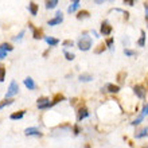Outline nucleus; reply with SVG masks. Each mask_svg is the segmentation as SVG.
<instances>
[{"label":"nucleus","instance_id":"1","mask_svg":"<svg viewBox=\"0 0 148 148\" xmlns=\"http://www.w3.org/2000/svg\"><path fill=\"white\" fill-rule=\"evenodd\" d=\"M92 45H93V39L90 38L89 35H84L78 39L77 46L81 51H89L92 49Z\"/></svg>","mask_w":148,"mask_h":148},{"label":"nucleus","instance_id":"2","mask_svg":"<svg viewBox=\"0 0 148 148\" xmlns=\"http://www.w3.org/2000/svg\"><path fill=\"white\" fill-rule=\"evenodd\" d=\"M18 93H19V85L16 84V81H11V84L8 86L7 93H5V98L10 100V97H14V96H16Z\"/></svg>","mask_w":148,"mask_h":148},{"label":"nucleus","instance_id":"3","mask_svg":"<svg viewBox=\"0 0 148 148\" xmlns=\"http://www.w3.org/2000/svg\"><path fill=\"white\" fill-rule=\"evenodd\" d=\"M112 26L109 24V22L108 20H104L101 23V27H100V34L101 35H104V36H108V35H110L112 34Z\"/></svg>","mask_w":148,"mask_h":148},{"label":"nucleus","instance_id":"4","mask_svg":"<svg viewBox=\"0 0 148 148\" xmlns=\"http://www.w3.org/2000/svg\"><path fill=\"white\" fill-rule=\"evenodd\" d=\"M133 93L136 94L140 100H144L145 94H147V90H145V88L143 85H135L133 86Z\"/></svg>","mask_w":148,"mask_h":148},{"label":"nucleus","instance_id":"5","mask_svg":"<svg viewBox=\"0 0 148 148\" xmlns=\"http://www.w3.org/2000/svg\"><path fill=\"white\" fill-rule=\"evenodd\" d=\"M89 116H90V113H89V110H88V108H86V106H81L77 112V121L79 123V121L88 119Z\"/></svg>","mask_w":148,"mask_h":148},{"label":"nucleus","instance_id":"6","mask_svg":"<svg viewBox=\"0 0 148 148\" xmlns=\"http://www.w3.org/2000/svg\"><path fill=\"white\" fill-rule=\"evenodd\" d=\"M145 116H148V104H144V106H143V109H141V113H140V116L137 117V119H135V120L131 123L132 125H139L143 121V119H144Z\"/></svg>","mask_w":148,"mask_h":148},{"label":"nucleus","instance_id":"7","mask_svg":"<svg viewBox=\"0 0 148 148\" xmlns=\"http://www.w3.org/2000/svg\"><path fill=\"white\" fill-rule=\"evenodd\" d=\"M62 22H63V15H62V12L61 11H58L53 19H50L49 22H47V24H49V26H57V24H61Z\"/></svg>","mask_w":148,"mask_h":148},{"label":"nucleus","instance_id":"8","mask_svg":"<svg viewBox=\"0 0 148 148\" xmlns=\"http://www.w3.org/2000/svg\"><path fill=\"white\" fill-rule=\"evenodd\" d=\"M24 135H26V136H38V137L43 136V133H40V131H39L38 128H35V127L26 128L24 129Z\"/></svg>","mask_w":148,"mask_h":148},{"label":"nucleus","instance_id":"9","mask_svg":"<svg viewBox=\"0 0 148 148\" xmlns=\"http://www.w3.org/2000/svg\"><path fill=\"white\" fill-rule=\"evenodd\" d=\"M101 92H109V93H119L120 92V86L114 85V84H106L105 88H102Z\"/></svg>","mask_w":148,"mask_h":148},{"label":"nucleus","instance_id":"10","mask_svg":"<svg viewBox=\"0 0 148 148\" xmlns=\"http://www.w3.org/2000/svg\"><path fill=\"white\" fill-rule=\"evenodd\" d=\"M23 84H24V86H26L28 90H35L36 89V84H35V81H34L31 77L26 78V79L23 81Z\"/></svg>","mask_w":148,"mask_h":148},{"label":"nucleus","instance_id":"11","mask_svg":"<svg viewBox=\"0 0 148 148\" xmlns=\"http://www.w3.org/2000/svg\"><path fill=\"white\" fill-rule=\"evenodd\" d=\"M79 4H81V1H79V0H74V1H71V4L69 5V8H67V12H69V14L75 12L78 8H79Z\"/></svg>","mask_w":148,"mask_h":148},{"label":"nucleus","instance_id":"12","mask_svg":"<svg viewBox=\"0 0 148 148\" xmlns=\"http://www.w3.org/2000/svg\"><path fill=\"white\" fill-rule=\"evenodd\" d=\"M28 27L32 30V36H34V39H40L42 38V30H40V28H34L31 23H28Z\"/></svg>","mask_w":148,"mask_h":148},{"label":"nucleus","instance_id":"13","mask_svg":"<svg viewBox=\"0 0 148 148\" xmlns=\"http://www.w3.org/2000/svg\"><path fill=\"white\" fill-rule=\"evenodd\" d=\"M27 8H28V11H30V14H31L32 16H35L36 14H38V4L34 3V1H30Z\"/></svg>","mask_w":148,"mask_h":148},{"label":"nucleus","instance_id":"14","mask_svg":"<svg viewBox=\"0 0 148 148\" xmlns=\"http://www.w3.org/2000/svg\"><path fill=\"white\" fill-rule=\"evenodd\" d=\"M148 136V127H144L143 129H140L139 132L135 133V137L136 139H144V137Z\"/></svg>","mask_w":148,"mask_h":148},{"label":"nucleus","instance_id":"15","mask_svg":"<svg viewBox=\"0 0 148 148\" xmlns=\"http://www.w3.org/2000/svg\"><path fill=\"white\" fill-rule=\"evenodd\" d=\"M45 40H46V43L50 47H54V46H57V45L59 43V39L53 38V36H45Z\"/></svg>","mask_w":148,"mask_h":148},{"label":"nucleus","instance_id":"16","mask_svg":"<svg viewBox=\"0 0 148 148\" xmlns=\"http://www.w3.org/2000/svg\"><path fill=\"white\" fill-rule=\"evenodd\" d=\"M78 79H79L81 82H90L92 79H93V75L89 74V73H82V74H79Z\"/></svg>","mask_w":148,"mask_h":148},{"label":"nucleus","instance_id":"17","mask_svg":"<svg viewBox=\"0 0 148 148\" xmlns=\"http://www.w3.org/2000/svg\"><path fill=\"white\" fill-rule=\"evenodd\" d=\"M24 113H26V110H19V112H16V113H12L11 116H10V119L11 120H20V119L24 117Z\"/></svg>","mask_w":148,"mask_h":148},{"label":"nucleus","instance_id":"18","mask_svg":"<svg viewBox=\"0 0 148 148\" xmlns=\"http://www.w3.org/2000/svg\"><path fill=\"white\" fill-rule=\"evenodd\" d=\"M58 4H59L58 0H47L46 1V8L47 10H53V8H55Z\"/></svg>","mask_w":148,"mask_h":148},{"label":"nucleus","instance_id":"19","mask_svg":"<svg viewBox=\"0 0 148 148\" xmlns=\"http://www.w3.org/2000/svg\"><path fill=\"white\" fill-rule=\"evenodd\" d=\"M140 34H141V36H140V39L137 40V45H139L140 47H144L145 46V38H147V36H145V31L144 30H141Z\"/></svg>","mask_w":148,"mask_h":148},{"label":"nucleus","instance_id":"20","mask_svg":"<svg viewBox=\"0 0 148 148\" xmlns=\"http://www.w3.org/2000/svg\"><path fill=\"white\" fill-rule=\"evenodd\" d=\"M89 16H90V15H89V12L84 10V11H79V12H78L77 19H78V20H82V19H86V18H89Z\"/></svg>","mask_w":148,"mask_h":148},{"label":"nucleus","instance_id":"21","mask_svg":"<svg viewBox=\"0 0 148 148\" xmlns=\"http://www.w3.org/2000/svg\"><path fill=\"white\" fill-rule=\"evenodd\" d=\"M0 47H1L4 51H7V53H8V51H12V50H14V47H12L11 43H7V42L1 43V45H0Z\"/></svg>","mask_w":148,"mask_h":148},{"label":"nucleus","instance_id":"22","mask_svg":"<svg viewBox=\"0 0 148 148\" xmlns=\"http://www.w3.org/2000/svg\"><path fill=\"white\" fill-rule=\"evenodd\" d=\"M50 102V98L49 97H40V98H38V106H42V105H46V104H49Z\"/></svg>","mask_w":148,"mask_h":148},{"label":"nucleus","instance_id":"23","mask_svg":"<svg viewBox=\"0 0 148 148\" xmlns=\"http://www.w3.org/2000/svg\"><path fill=\"white\" fill-rule=\"evenodd\" d=\"M24 34H26V31H24V30H22V31H20L19 34H18V35H16V36H14V38H12V40H14V42H20V40L23 39Z\"/></svg>","mask_w":148,"mask_h":148},{"label":"nucleus","instance_id":"24","mask_svg":"<svg viewBox=\"0 0 148 148\" xmlns=\"http://www.w3.org/2000/svg\"><path fill=\"white\" fill-rule=\"evenodd\" d=\"M11 104H14V100H3V101L0 102V109H3V108H5V106L8 105H11Z\"/></svg>","mask_w":148,"mask_h":148},{"label":"nucleus","instance_id":"25","mask_svg":"<svg viewBox=\"0 0 148 148\" xmlns=\"http://www.w3.org/2000/svg\"><path fill=\"white\" fill-rule=\"evenodd\" d=\"M63 55H65V58H66L67 61H73V59L75 58V55H74L73 53H69L67 50H63Z\"/></svg>","mask_w":148,"mask_h":148},{"label":"nucleus","instance_id":"26","mask_svg":"<svg viewBox=\"0 0 148 148\" xmlns=\"http://www.w3.org/2000/svg\"><path fill=\"white\" fill-rule=\"evenodd\" d=\"M113 43H114V39L113 38H109L105 40V46L106 49H109V50H113Z\"/></svg>","mask_w":148,"mask_h":148},{"label":"nucleus","instance_id":"27","mask_svg":"<svg viewBox=\"0 0 148 148\" xmlns=\"http://www.w3.org/2000/svg\"><path fill=\"white\" fill-rule=\"evenodd\" d=\"M59 101H65V96H62V94H57V96H55V98L53 100L54 105H57Z\"/></svg>","mask_w":148,"mask_h":148},{"label":"nucleus","instance_id":"28","mask_svg":"<svg viewBox=\"0 0 148 148\" xmlns=\"http://www.w3.org/2000/svg\"><path fill=\"white\" fill-rule=\"evenodd\" d=\"M124 54L127 55V57H135V55H136V51L131 50V49H124Z\"/></svg>","mask_w":148,"mask_h":148},{"label":"nucleus","instance_id":"29","mask_svg":"<svg viewBox=\"0 0 148 148\" xmlns=\"http://www.w3.org/2000/svg\"><path fill=\"white\" fill-rule=\"evenodd\" d=\"M62 46L63 47H73L74 46V42L70 40V39H66V40H63L62 42Z\"/></svg>","mask_w":148,"mask_h":148},{"label":"nucleus","instance_id":"30","mask_svg":"<svg viewBox=\"0 0 148 148\" xmlns=\"http://www.w3.org/2000/svg\"><path fill=\"white\" fill-rule=\"evenodd\" d=\"M5 73H7L5 67L1 66V69H0V82H3V81H4V78H5Z\"/></svg>","mask_w":148,"mask_h":148},{"label":"nucleus","instance_id":"31","mask_svg":"<svg viewBox=\"0 0 148 148\" xmlns=\"http://www.w3.org/2000/svg\"><path fill=\"white\" fill-rule=\"evenodd\" d=\"M73 133H74V136H78L79 133H81V128H79V125L75 124L73 127Z\"/></svg>","mask_w":148,"mask_h":148},{"label":"nucleus","instance_id":"32","mask_svg":"<svg viewBox=\"0 0 148 148\" xmlns=\"http://www.w3.org/2000/svg\"><path fill=\"white\" fill-rule=\"evenodd\" d=\"M105 47H106L105 45H100L97 50H94V53H96V54H101L102 51H105Z\"/></svg>","mask_w":148,"mask_h":148},{"label":"nucleus","instance_id":"33","mask_svg":"<svg viewBox=\"0 0 148 148\" xmlns=\"http://www.w3.org/2000/svg\"><path fill=\"white\" fill-rule=\"evenodd\" d=\"M123 45H124V49H128V46H129V38L128 36L123 38Z\"/></svg>","mask_w":148,"mask_h":148},{"label":"nucleus","instance_id":"34","mask_svg":"<svg viewBox=\"0 0 148 148\" xmlns=\"http://www.w3.org/2000/svg\"><path fill=\"white\" fill-rule=\"evenodd\" d=\"M7 57V51H4L1 47H0V59H4Z\"/></svg>","mask_w":148,"mask_h":148},{"label":"nucleus","instance_id":"35","mask_svg":"<svg viewBox=\"0 0 148 148\" xmlns=\"http://www.w3.org/2000/svg\"><path fill=\"white\" fill-rule=\"evenodd\" d=\"M144 8H145V20L148 22V3H144Z\"/></svg>","mask_w":148,"mask_h":148},{"label":"nucleus","instance_id":"36","mask_svg":"<svg viewBox=\"0 0 148 148\" xmlns=\"http://www.w3.org/2000/svg\"><path fill=\"white\" fill-rule=\"evenodd\" d=\"M124 4H128V5H133V4H135V0H124Z\"/></svg>","mask_w":148,"mask_h":148},{"label":"nucleus","instance_id":"37","mask_svg":"<svg viewBox=\"0 0 148 148\" xmlns=\"http://www.w3.org/2000/svg\"><path fill=\"white\" fill-rule=\"evenodd\" d=\"M92 34H93L96 38H100V36H98V32H97V31H94V30H93V31H92Z\"/></svg>","mask_w":148,"mask_h":148},{"label":"nucleus","instance_id":"38","mask_svg":"<svg viewBox=\"0 0 148 148\" xmlns=\"http://www.w3.org/2000/svg\"><path fill=\"white\" fill-rule=\"evenodd\" d=\"M94 3H96V4H102L104 1H101V0H97V1H94Z\"/></svg>","mask_w":148,"mask_h":148},{"label":"nucleus","instance_id":"39","mask_svg":"<svg viewBox=\"0 0 148 148\" xmlns=\"http://www.w3.org/2000/svg\"><path fill=\"white\" fill-rule=\"evenodd\" d=\"M0 69H1V65H0Z\"/></svg>","mask_w":148,"mask_h":148}]
</instances>
